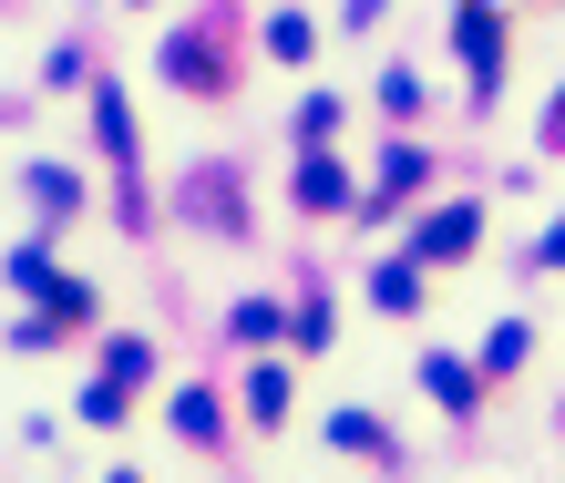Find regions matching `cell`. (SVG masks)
Segmentation results:
<instances>
[{
  "mask_svg": "<svg viewBox=\"0 0 565 483\" xmlns=\"http://www.w3.org/2000/svg\"><path fill=\"white\" fill-rule=\"evenodd\" d=\"M473 237H483V206H443V216L422 227V257H462Z\"/></svg>",
  "mask_w": 565,
  "mask_h": 483,
  "instance_id": "1",
  "label": "cell"
},
{
  "mask_svg": "<svg viewBox=\"0 0 565 483\" xmlns=\"http://www.w3.org/2000/svg\"><path fill=\"white\" fill-rule=\"evenodd\" d=\"M535 257H545V268H565V227H545V247H535Z\"/></svg>",
  "mask_w": 565,
  "mask_h": 483,
  "instance_id": "3",
  "label": "cell"
},
{
  "mask_svg": "<svg viewBox=\"0 0 565 483\" xmlns=\"http://www.w3.org/2000/svg\"><path fill=\"white\" fill-rule=\"evenodd\" d=\"M431 391H443V401L462 411V401H473V371H462V361H431Z\"/></svg>",
  "mask_w": 565,
  "mask_h": 483,
  "instance_id": "2",
  "label": "cell"
}]
</instances>
